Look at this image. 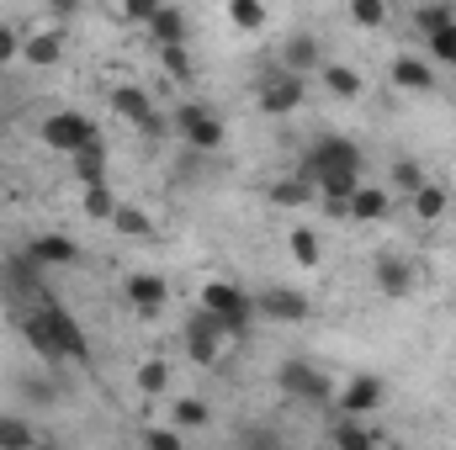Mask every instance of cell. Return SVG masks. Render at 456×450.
Wrapping results in <instances>:
<instances>
[{
  "label": "cell",
  "instance_id": "22",
  "mask_svg": "<svg viewBox=\"0 0 456 450\" xmlns=\"http://www.w3.org/2000/svg\"><path fill=\"white\" fill-rule=\"evenodd\" d=\"M149 32H154V43H159V48H165V43H186V37H191L186 11H175V5H159V11H154V21H149Z\"/></svg>",
  "mask_w": 456,
  "mask_h": 450
},
{
  "label": "cell",
  "instance_id": "3",
  "mask_svg": "<svg viewBox=\"0 0 456 450\" xmlns=\"http://www.w3.org/2000/svg\"><path fill=\"white\" fill-rule=\"evenodd\" d=\"M276 382H281V392H287L292 403H314V408H324V403L335 398V387H330L324 366H314V360H297V355L276 366Z\"/></svg>",
  "mask_w": 456,
  "mask_h": 450
},
{
  "label": "cell",
  "instance_id": "11",
  "mask_svg": "<svg viewBox=\"0 0 456 450\" xmlns=\"http://www.w3.org/2000/svg\"><path fill=\"white\" fill-rule=\"evenodd\" d=\"M112 112L122 117V122H133L138 133H154V138L165 133V122L154 117V101L143 96V85H117L112 91Z\"/></svg>",
  "mask_w": 456,
  "mask_h": 450
},
{
  "label": "cell",
  "instance_id": "4",
  "mask_svg": "<svg viewBox=\"0 0 456 450\" xmlns=\"http://www.w3.org/2000/svg\"><path fill=\"white\" fill-rule=\"evenodd\" d=\"M202 308L218 313V324L228 329V339L249 334V324H255V302H249L233 281H208V286H202Z\"/></svg>",
  "mask_w": 456,
  "mask_h": 450
},
{
  "label": "cell",
  "instance_id": "34",
  "mask_svg": "<svg viewBox=\"0 0 456 450\" xmlns=\"http://www.w3.org/2000/svg\"><path fill=\"white\" fill-rule=\"evenodd\" d=\"M159 64H165L170 80H191V48L186 43H165L159 48Z\"/></svg>",
  "mask_w": 456,
  "mask_h": 450
},
{
  "label": "cell",
  "instance_id": "20",
  "mask_svg": "<svg viewBox=\"0 0 456 450\" xmlns=\"http://www.w3.org/2000/svg\"><path fill=\"white\" fill-rule=\"evenodd\" d=\"M281 64H287L292 75H303V69H319V64H324V48H319V37H314V32H297V37H287V48H281Z\"/></svg>",
  "mask_w": 456,
  "mask_h": 450
},
{
  "label": "cell",
  "instance_id": "35",
  "mask_svg": "<svg viewBox=\"0 0 456 450\" xmlns=\"http://www.w3.org/2000/svg\"><path fill=\"white\" fill-rule=\"evenodd\" d=\"M350 21L366 27V32H377L387 21V0H350Z\"/></svg>",
  "mask_w": 456,
  "mask_h": 450
},
{
  "label": "cell",
  "instance_id": "21",
  "mask_svg": "<svg viewBox=\"0 0 456 450\" xmlns=\"http://www.w3.org/2000/svg\"><path fill=\"white\" fill-rule=\"evenodd\" d=\"M80 213L91 218V223H112L117 218V191L107 181H86V197H80Z\"/></svg>",
  "mask_w": 456,
  "mask_h": 450
},
{
  "label": "cell",
  "instance_id": "2",
  "mask_svg": "<svg viewBox=\"0 0 456 450\" xmlns=\"http://www.w3.org/2000/svg\"><path fill=\"white\" fill-rule=\"evenodd\" d=\"M16 324H21V339H27L48 366H59V360H91V339H86V329H80L75 313L59 308V302H43V308L21 313Z\"/></svg>",
  "mask_w": 456,
  "mask_h": 450
},
{
  "label": "cell",
  "instance_id": "17",
  "mask_svg": "<svg viewBox=\"0 0 456 450\" xmlns=\"http://www.w3.org/2000/svg\"><path fill=\"white\" fill-rule=\"evenodd\" d=\"M377 292L382 297H409L414 292V265L398 260V254H382L377 260Z\"/></svg>",
  "mask_w": 456,
  "mask_h": 450
},
{
  "label": "cell",
  "instance_id": "5",
  "mask_svg": "<svg viewBox=\"0 0 456 450\" xmlns=\"http://www.w3.org/2000/svg\"><path fill=\"white\" fill-rule=\"evenodd\" d=\"M102 133H96V122L86 112H53L43 122V143L53 149V154H80L86 143H96Z\"/></svg>",
  "mask_w": 456,
  "mask_h": 450
},
{
  "label": "cell",
  "instance_id": "27",
  "mask_svg": "<svg viewBox=\"0 0 456 450\" xmlns=\"http://www.w3.org/2000/svg\"><path fill=\"white\" fill-rule=\"evenodd\" d=\"M409 202H414V213H419L425 223H436V218H446V202H452V197H446V186L425 181V186H419V191H414Z\"/></svg>",
  "mask_w": 456,
  "mask_h": 450
},
{
  "label": "cell",
  "instance_id": "36",
  "mask_svg": "<svg viewBox=\"0 0 456 450\" xmlns=\"http://www.w3.org/2000/svg\"><path fill=\"white\" fill-rule=\"evenodd\" d=\"M393 186H398L403 197H414V191L425 186V170H419V159H398V165H393Z\"/></svg>",
  "mask_w": 456,
  "mask_h": 450
},
{
  "label": "cell",
  "instance_id": "28",
  "mask_svg": "<svg viewBox=\"0 0 456 450\" xmlns=\"http://www.w3.org/2000/svg\"><path fill=\"white\" fill-rule=\"evenodd\" d=\"M330 440H335L340 450H366V446H377V435H371V430H361V419H355V414H345L340 424L330 430Z\"/></svg>",
  "mask_w": 456,
  "mask_h": 450
},
{
  "label": "cell",
  "instance_id": "24",
  "mask_svg": "<svg viewBox=\"0 0 456 450\" xmlns=\"http://www.w3.org/2000/svg\"><path fill=\"white\" fill-rule=\"evenodd\" d=\"M287 249H292V260H297L303 270H319V260H324V244H319L314 228H292V233H287Z\"/></svg>",
  "mask_w": 456,
  "mask_h": 450
},
{
  "label": "cell",
  "instance_id": "7",
  "mask_svg": "<svg viewBox=\"0 0 456 450\" xmlns=\"http://www.w3.org/2000/svg\"><path fill=\"white\" fill-rule=\"evenodd\" d=\"M175 133L186 138V149H197V154H213V149H224V122L208 112V107H197V101H186L181 112H175Z\"/></svg>",
  "mask_w": 456,
  "mask_h": 450
},
{
  "label": "cell",
  "instance_id": "12",
  "mask_svg": "<svg viewBox=\"0 0 456 450\" xmlns=\"http://www.w3.org/2000/svg\"><path fill=\"white\" fill-rule=\"evenodd\" d=\"M165 302H170V286H165V276H154V270H138V276H127V308H133V313H143V318H159V313H165Z\"/></svg>",
  "mask_w": 456,
  "mask_h": 450
},
{
  "label": "cell",
  "instance_id": "40",
  "mask_svg": "<svg viewBox=\"0 0 456 450\" xmlns=\"http://www.w3.org/2000/svg\"><path fill=\"white\" fill-rule=\"evenodd\" d=\"M143 446H154V450H181V430H143Z\"/></svg>",
  "mask_w": 456,
  "mask_h": 450
},
{
  "label": "cell",
  "instance_id": "30",
  "mask_svg": "<svg viewBox=\"0 0 456 450\" xmlns=\"http://www.w3.org/2000/svg\"><path fill=\"white\" fill-rule=\"evenodd\" d=\"M112 228H117V233H127V238H149V233H154V218H149L143 207H127V202H117Z\"/></svg>",
  "mask_w": 456,
  "mask_h": 450
},
{
  "label": "cell",
  "instance_id": "32",
  "mask_svg": "<svg viewBox=\"0 0 456 450\" xmlns=\"http://www.w3.org/2000/svg\"><path fill=\"white\" fill-rule=\"evenodd\" d=\"M37 270H43V265H37L32 254H21V260L11 254V260H5V276H11V286H16V292H37V286H43V281H37Z\"/></svg>",
  "mask_w": 456,
  "mask_h": 450
},
{
  "label": "cell",
  "instance_id": "29",
  "mask_svg": "<svg viewBox=\"0 0 456 450\" xmlns=\"http://www.w3.org/2000/svg\"><path fill=\"white\" fill-rule=\"evenodd\" d=\"M175 430H208L213 424V408L202 403V398H175Z\"/></svg>",
  "mask_w": 456,
  "mask_h": 450
},
{
  "label": "cell",
  "instance_id": "9",
  "mask_svg": "<svg viewBox=\"0 0 456 450\" xmlns=\"http://www.w3.org/2000/svg\"><path fill=\"white\" fill-rule=\"evenodd\" d=\"M414 21H419V32H425V43H430V53L441 59V64H456V16L446 5H419L414 11Z\"/></svg>",
  "mask_w": 456,
  "mask_h": 450
},
{
  "label": "cell",
  "instance_id": "14",
  "mask_svg": "<svg viewBox=\"0 0 456 450\" xmlns=\"http://www.w3.org/2000/svg\"><path fill=\"white\" fill-rule=\"evenodd\" d=\"M21 59H27L32 69H53V64L64 59V32H59V27H43V32L21 37Z\"/></svg>",
  "mask_w": 456,
  "mask_h": 450
},
{
  "label": "cell",
  "instance_id": "26",
  "mask_svg": "<svg viewBox=\"0 0 456 450\" xmlns=\"http://www.w3.org/2000/svg\"><path fill=\"white\" fill-rule=\"evenodd\" d=\"M75 159V175L80 181H107V143L96 138V143H86L80 154H69Z\"/></svg>",
  "mask_w": 456,
  "mask_h": 450
},
{
  "label": "cell",
  "instance_id": "1",
  "mask_svg": "<svg viewBox=\"0 0 456 450\" xmlns=\"http://www.w3.org/2000/svg\"><path fill=\"white\" fill-rule=\"evenodd\" d=\"M361 170H366L361 149H355L350 138H340V133L314 138V149L303 154V175L319 186L324 213H335V218H345V213H350V191L361 186Z\"/></svg>",
  "mask_w": 456,
  "mask_h": 450
},
{
  "label": "cell",
  "instance_id": "10",
  "mask_svg": "<svg viewBox=\"0 0 456 450\" xmlns=\"http://www.w3.org/2000/svg\"><path fill=\"white\" fill-rule=\"evenodd\" d=\"M255 313H265L271 324H303V318L314 313V302H308L303 292H292V286H265V292L255 297Z\"/></svg>",
  "mask_w": 456,
  "mask_h": 450
},
{
  "label": "cell",
  "instance_id": "16",
  "mask_svg": "<svg viewBox=\"0 0 456 450\" xmlns=\"http://www.w3.org/2000/svg\"><path fill=\"white\" fill-rule=\"evenodd\" d=\"M27 254H32L37 265H75V260H80V244L64 238V233H37V238L27 244Z\"/></svg>",
  "mask_w": 456,
  "mask_h": 450
},
{
  "label": "cell",
  "instance_id": "13",
  "mask_svg": "<svg viewBox=\"0 0 456 450\" xmlns=\"http://www.w3.org/2000/svg\"><path fill=\"white\" fill-rule=\"evenodd\" d=\"M382 398H387V382H382V376H355V382L340 392V414L366 419V414H377V408H382Z\"/></svg>",
  "mask_w": 456,
  "mask_h": 450
},
{
  "label": "cell",
  "instance_id": "15",
  "mask_svg": "<svg viewBox=\"0 0 456 450\" xmlns=\"http://www.w3.org/2000/svg\"><path fill=\"white\" fill-rule=\"evenodd\" d=\"M387 80H393L398 91H436V69H430L425 59H414V53H398V59L387 64Z\"/></svg>",
  "mask_w": 456,
  "mask_h": 450
},
{
  "label": "cell",
  "instance_id": "33",
  "mask_svg": "<svg viewBox=\"0 0 456 450\" xmlns=\"http://www.w3.org/2000/svg\"><path fill=\"white\" fill-rule=\"evenodd\" d=\"M37 435H32V424L27 419H16V414H0V450H21L32 446Z\"/></svg>",
  "mask_w": 456,
  "mask_h": 450
},
{
  "label": "cell",
  "instance_id": "8",
  "mask_svg": "<svg viewBox=\"0 0 456 450\" xmlns=\"http://www.w3.org/2000/svg\"><path fill=\"white\" fill-rule=\"evenodd\" d=\"M303 96H308V85H303V75H292L287 64L281 69H271L265 80H260V112L271 117H287L303 107Z\"/></svg>",
  "mask_w": 456,
  "mask_h": 450
},
{
  "label": "cell",
  "instance_id": "6",
  "mask_svg": "<svg viewBox=\"0 0 456 450\" xmlns=\"http://www.w3.org/2000/svg\"><path fill=\"white\" fill-rule=\"evenodd\" d=\"M228 344V329L218 324V313H208V308H197L191 318H186V355L197 360V366H218V355H224Z\"/></svg>",
  "mask_w": 456,
  "mask_h": 450
},
{
  "label": "cell",
  "instance_id": "19",
  "mask_svg": "<svg viewBox=\"0 0 456 450\" xmlns=\"http://www.w3.org/2000/svg\"><path fill=\"white\" fill-rule=\"evenodd\" d=\"M387 207H393V197H387L382 186H355V191H350V213H345V218H355V223H382V218H387Z\"/></svg>",
  "mask_w": 456,
  "mask_h": 450
},
{
  "label": "cell",
  "instance_id": "39",
  "mask_svg": "<svg viewBox=\"0 0 456 450\" xmlns=\"http://www.w3.org/2000/svg\"><path fill=\"white\" fill-rule=\"evenodd\" d=\"M16 59H21V32H16L11 21H0V69L16 64Z\"/></svg>",
  "mask_w": 456,
  "mask_h": 450
},
{
  "label": "cell",
  "instance_id": "37",
  "mask_svg": "<svg viewBox=\"0 0 456 450\" xmlns=\"http://www.w3.org/2000/svg\"><path fill=\"white\" fill-rule=\"evenodd\" d=\"M16 392H21L27 403H37V408H48V403L59 398V387H53V382H37V376H21V382H16Z\"/></svg>",
  "mask_w": 456,
  "mask_h": 450
},
{
  "label": "cell",
  "instance_id": "25",
  "mask_svg": "<svg viewBox=\"0 0 456 450\" xmlns=\"http://www.w3.org/2000/svg\"><path fill=\"white\" fill-rule=\"evenodd\" d=\"M265 21H271L265 0H228V27H239V32H260Z\"/></svg>",
  "mask_w": 456,
  "mask_h": 450
},
{
  "label": "cell",
  "instance_id": "38",
  "mask_svg": "<svg viewBox=\"0 0 456 450\" xmlns=\"http://www.w3.org/2000/svg\"><path fill=\"white\" fill-rule=\"evenodd\" d=\"M165 0H122V16L133 21V27H149L154 21V11H159Z\"/></svg>",
  "mask_w": 456,
  "mask_h": 450
},
{
  "label": "cell",
  "instance_id": "23",
  "mask_svg": "<svg viewBox=\"0 0 456 450\" xmlns=\"http://www.w3.org/2000/svg\"><path fill=\"white\" fill-rule=\"evenodd\" d=\"M319 75H324V85H330V96H340V101H355L361 91H366V80L350 69V64H319Z\"/></svg>",
  "mask_w": 456,
  "mask_h": 450
},
{
  "label": "cell",
  "instance_id": "18",
  "mask_svg": "<svg viewBox=\"0 0 456 450\" xmlns=\"http://www.w3.org/2000/svg\"><path fill=\"white\" fill-rule=\"evenodd\" d=\"M265 197H271V207H308V202L319 197V186L297 170V175H287V181H271Z\"/></svg>",
  "mask_w": 456,
  "mask_h": 450
},
{
  "label": "cell",
  "instance_id": "31",
  "mask_svg": "<svg viewBox=\"0 0 456 450\" xmlns=\"http://www.w3.org/2000/svg\"><path fill=\"white\" fill-rule=\"evenodd\" d=\"M165 387H170V360H159V355L143 360V366H138V392H143V398H159Z\"/></svg>",
  "mask_w": 456,
  "mask_h": 450
}]
</instances>
